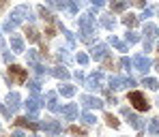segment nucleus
Masks as SVG:
<instances>
[{"label":"nucleus","instance_id":"49","mask_svg":"<svg viewBox=\"0 0 159 137\" xmlns=\"http://www.w3.org/2000/svg\"><path fill=\"white\" fill-rule=\"evenodd\" d=\"M157 66H159V62H157Z\"/></svg>","mask_w":159,"mask_h":137},{"label":"nucleus","instance_id":"17","mask_svg":"<svg viewBox=\"0 0 159 137\" xmlns=\"http://www.w3.org/2000/svg\"><path fill=\"white\" fill-rule=\"evenodd\" d=\"M107 56V47L106 45H97V47H93V58L95 60H103Z\"/></svg>","mask_w":159,"mask_h":137},{"label":"nucleus","instance_id":"26","mask_svg":"<svg viewBox=\"0 0 159 137\" xmlns=\"http://www.w3.org/2000/svg\"><path fill=\"white\" fill-rule=\"evenodd\" d=\"M52 9H67V0H48Z\"/></svg>","mask_w":159,"mask_h":137},{"label":"nucleus","instance_id":"12","mask_svg":"<svg viewBox=\"0 0 159 137\" xmlns=\"http://www.w3.org/2000/svg\"><path fill=\"white\" fill-rule=\"evenodd\" d=\"M62 116H65L67 120H75V118H78V105H75V103L65 105V107H62Z\"/></svg>","mask_w":159,"mask_h":137},{"label":"nucleus","instance_id":"29","mask_svg":"<svg viewBox=\"0 0 159 137\" xmlns=\"http://www.w3.org/2000/svg\"><path fill=\"white\" fill-rule=\"evenodd\" d=\"M142 83H144V86H148L151 90H157V88H159V82H157V79H153V77H146Z\"/></svg>","mask_w":159,"mask_h":137},{"label":"nucleus","instance_id":"47","mask_svg":"<svg viewBox=\"0 0 159 137\" xmlns=\"http://www.w3.org/2000/svg\"><path fill=\"white\" fill-rule=\"evenodd\" d=\"M73 2H75V4H82V2H84V0H73Z\"/></svg>","mask_w":159,"mask_h":137},{"label":"nucleus","instance_id":"44","mask_svg":"<svg viewBox=\"0 0 159 137\" xmlns=\"http://www.w3.org/2000/svg\"><path fill=\"white\" fill-rule=\"evenodd\" d=\"M103 2H106V0H93V4H95V6H103Z\"/></svg>","mask_w":159,"mask_h":137},{"label":"nucleus","instance_id":"9","mask_svg":"<svg viewBox=\"0 0 159 137\" xmlns=\"http://www.w3.org/2000/svg\"><path fill=\"white\" fill-rule=\"evenodd\" d=\"M80 28H82V30H93V28H95L93 13H84V15H80Z\"/></svg>","mask_w":159,"mask_h":137},{"label":"nucleus","instance_id":"37","mask_svg":"<svg viewBox=\"0 0 159 137\" xmlns=\"http://www.w3.org/2000/svg\"><path fill=\"white\" fill-rule=\"evenodd\" d=\"M120 66H125V69H129V66H131V60H129L127 56H125V58H120Z\"/></svg>","mask_w":159,"mask_h":137},{"label":"nucleus","instance_id":"14","mask_svg":"<svg viewBox=\"0 0 159 137\" xmlns=\"http://www.w3.org/2000/svg\"><path fill=\"white\" fill-rule=\"evenodd\" d=\"M11 47H13V52H24V41H22V36L20 34H11Z\"/></svg>","mask_w":159,"mask_h":137},{"label":"nucleus","instance_id":"31","mask_svg":"<svg viewBox=\"0 0 159 137\" xmlns=\"http://www.w3.org/2000/svg\"><path fill=\"white\" fill-rule=\"evenodd\" d=\"M106 122H107V124H110V126H114V129L118 126V120H116V118H114L112 113H106Z\"/></svg>","mask_w":159,"mask_h":137},{"label":"nucleus","instance_id":"22","mask_svg":"<svg viewBox=\"0 0 159 137\" xmlns=\"http://www.w3.org/2000/svg\"><path fill=\"white\" fill-rule=\"evenodd\" d=\"M60 94H62V96H73V94H75V86H69V83L60 86Z\"/></svg>","mask_w":159,"mask_h":137},{"label":"nucleus","instance_id":"16","mask_svg":"<svg viewBox=\"0 0 159 137\" xmlns=\"http://www.w3.org/2000/svg\"><path fill=\"white\" fill-rule=\"evenodd\" d=\"M144 34H146L148 41H151V39H157L159 36V28L153 26V24H146V26H144Z\"/></svg>","mask_w":159,"mask_h":137},{"label":"nucleus","instance_id":"8","mask_svg":"<svg viewBox=\"0 0 159 137\" xmlns=\"http://www.w3.org/2000/svg\"><path fill=\"white\" fill-rule=\"evenodd\" d=\"M11 17H13V22H15V24H20L24 17H30V9L22 4V6H17V9L13 11V15H11Z\"/></svg>","mask_w":159,"mask_h":137},{"label":"nucleus","instance_id":"4","mask_svg":"<svg viewBox=\"0 0 159 137\" xmlns=\"http://www.w3.org/2000/svg\"><path fill=\"white\" fill-rule=\"evenodd\" d=\"M120 113H123V116L127 118V122L131 124V126L135 129V131H142V126H144V124H142V118H140V116L131 113V111L127 109V107H123V109H120Z\"/></svg>","mask_w":159,"mask_h":137},{"label":"nucleus","instance_id":"1","mask_svg":"<svg viewBox=\"0 0 159 137\" xmlns=\"http://www.w3.org/2000/svg\"><path fill=\"white\" fill-rule=\"evenodd\" d=\"M7 79H9V82H15V83H26L28 73H26V69H22V66H17V64H11V66H9V73H7Z\"/></svg>","mask_w":159,"mask_h":137},{"label":"nucleus","instance_id":"38","mask_svg":"<svg viewBox=\"0 0 159 137\" xmlns=\"http://www.w3.org/2000/svg\"><path fill=\"white\" fill-rule=\"evenodd\" d=\"M69 131H71L73 135H84V129H80V126H71Z\"/></svg>","mask_w":159,"mask_h":137},{"label":"nucleus","instance_id":"40","mask_svg":"<svg viewBox=\"0 0 159 137\" xmlns=\"http://www.w3.org/2000/svg\"><path fill=\"white\" fill-rule=\"evenodd\" d=\"M60 60H65V62H69V54H67V52H65V49H60Z\"/></svg>","mask_w":159,"mask_h":137},{"label":"nucleus","instance_id":"3","mask_svg":"<svg viewBox=\"0 0 159 137\" xmlns=\"http://www.w3.org/2000/svg\"><path fill=\"white\" fill-rule=\"evenodd\" d=\"M80 103H82L86 109H101V107H103V101H101V99H97V96H88V94L80 96Z\"/></svg>","mask_w":159,"mask_h":137},{"label":"nucleus","instance_id":"2","mask_svg":"<svg viewBox=\"0 0 159 137\" xmlns=\"http://www.w3.org/2000/svg\"><path fill=\"white\" fill-rule=\"evenodd\" d=\"M129 103H131L138 111H148V107H151V103L144 99L142 92H129Z\"/></svg>","mask_w":159,"mask_h":137},{"label":"nucleus","instance_id":"30","mask_svg":"<svg viewBox=\"0 0 159 137\" xmlns=\"http://www.w3.org/2000/svg\"><path fill=\"white\" fill-rule=\"evenodd\" d=\"M82 120H84V122H86V124H95V122H97V118H95V116H93V113H88V111H86V113H84V116H82Z\"/></svg>","mask_w":159,"mask_h":137},{"label":"nucleus","instance_id":"28","mask_svg":"<svg viewBox=\"0 0 159 137\" xmlns=\"http://www.w3.org/2000/svg\"><path fill=\"white\" fill-rule=\"evenodd\" d=\"M39 15H41V17L45 19V22H52V19H54V17H52V13H50V11H48L45 6H39Z\"/></svg>","mask_w":159,"mask_h":137},{"label":"nucleus","instance_id":"20","mask_svg":"<svg viewBox=\"0 0 159 137\" xmlns=\"http://www.w3.org/2000/svg\"><path fill=\"white\" fill-rule=\"evenodd\" d=\"M50 73H52L54 77H60V79H67V77H69V71H67V69H60V66H56V69H52Z\"/></svg>","mask_w":159,"mask_h":137},{"label":"nucleus","instance_id":"42","mask_svg":"<svg viewBox=\"0 0 159 137\" xmlns=\"http://www.w3.org/2000/svg\"><path fill=\"white\" fill-rule=\"evenodd\" d=\"M135 6H146V0H133Z\"/></svg>","mask_w":159,"mask_h":137},{"label":"nucleus","instance_id":"45","mask_svg":"<svg viewBox=\"0 0 159 137\" xmlns=\"http://www.w3.org/2000/svg\"><path fill=\"white\" fill-rule=\"evenodd\" d=\"M11 137H26V135H24L22 131H15V133H13V135H11Z\"/></svg>","mask_w":159,"mask_h":137},{"label":"nucleus","instance_id":"11","mask_svg":"<svg viewBox=\"0 0 159 137\" xmlns=\"http://www.w3.org/2000/svg\"><path fill=\"white\" fill-rule=\"evenodd\" d=\"M41 129H43V131H50L54 135H58V133L62 131V126H60L56 120H45V122H41Z\"/></svg>","mask_w":159,"mask_h":137},{"label":"nucleus","instance_id":"15","mask_svg":"<svg viewBox=\"0 0 159 137\" xmlns=\"http://www.w3.org/2000/svg\"><path fill=\"white\" fill-rule=\"evenodd\" d=\"M15 124H17V126H28V129H32V131L41 129V124H37V122H30L28 118H15Z\"/></svg>","mask_w":159,"mask_h":137},{"label":"nucleus","instance_id":"6","mask_svg":"<svg viewBox=\"0 0 159 137\" xmlns=\"http://www.w3.org/2000/svg\"><path fill=\"white\" fill-rule=\"evenodd\" d=\"M26 107L28 111H30V118L34 120L37 118V113H39V109H41V99H39V94H32L30 99L26 101Z\"/></svg>","mask_w":159,"mask_h":137},{"label":"nucleus","instance_id":"32","mask_svg":"<svg viewBox=\"0 0 159 137\" xmlns=\"http://www.w3.org/2000/svg\"><path fill=\"white\" fill-rule=\"evenodd\" d=\"M28 86H30V92L32 94H39V90H41V83L39 82H28Z\"/></svg>","mask_w":159,"mask_h":137},{"label":"nucleus","instance_id":"43","mask_svg":"<svg viewBox=\"0 0 159 137\" xmlns=\"http://www.w3.org/2000/svg\"><path fill=\"white\" fill-rule=\"evenodd\" d=\"M106 99H107V101H110V103H116V99H114V96H112L110 92H106Z\"/></svg>","mask_w":159,"mask_h":137},{"label":"nucleus","instance_id":"50","mask_svg":"<svg viewBox=\"0 0 159 137\" xmlns=\"http://www.w3.org/2000/svg\"><path fill=\"white\" fill-rule=\"evenodd\" d=\"M0 129H2V126H0Z\"/></svg>","mask_w":159,"mask_h":137},{"label":"nucleus","instance_id":"46","mask_svg":"<svg viewBox=\"0 0 159 137\" xmlns=\"http://www.w3.org/2000/svg\"><path fill=\"white\" fill-rule=\"evenodd\" d=\"M7 2H9V0H0V6H4V4H7Z\"/></svg>","mask_w":159,"mask_h":137},{"label":"nucleus","instance_id":"36","mask_svg":"<svg viewBox=\"0 0 159 137\" xmlns=\"http://www.w3.org/2000/svg\"><path fill=\"white\" fill-rule=\"evenodd\" d=\"M62 34L67 36V41H69V45H73V32H69V30H65V28H62Z\"/></svg>","mask_w":159,"mask_h":137},{"label":"nucleus","instance_id":"18","mask_svg":"<svg viewBox=\"0 0 159 137\" xmlns=\"http://www.w3.org/2000/svg\"><path fill=\"white\" fill-rule=\"evenodd\" d=\"M48 109L58 111V103H56V92H48Z\"/></svg>","mask_w":159,"mask_h":137},{"label":"nucleus","instance_id":"34","mask_svg":"<svg viewBox=\"0 0 159 137\" xmlns=\"http://www.w3.org/2000/svg\"><path fill=\"white\" fill-rule=\"evenodd\" d=\"M28 60H30L32 64H37V62H39V54H37V52H28Z\"/></svg>","mask_w":159,"mask_h":137},{"label":"nucleus","instance_id":"48","mask_svg":"<svg viewBox=\"0 0 159 137\" xmlns=\"http://www.w3.org/2000/svg\"><path fill=\"white\" fill-rule=\"evenodd\" d=\"M0 43H2V39H0Z\"/></svg>","mask_w":159,"mask_h":137},{"label":"nucleus","instance_id":"7","mask_svg":"<svg viewBox=\"0 0 159 137\" xmlns=\"http://www.w3.org/2000/svg\"><path fill=\"white\" fill-rule=\"evenodd\" d=\"M131 64L135 66V71H140V73H144V71L151 69V60H148L146 56H133Z\"/></svg>","mask_w":159,"mask_h":137},{"label":"nucleus","instance_id":"23","mask_svg":"<svg viewBox=\"0 0 159 137\" xmlns=\"http://www.w3.org/2000/svg\"><path fill=\"white\" fill-rule=\"evenodd\" d=\"M148 133L151 135H159V118H153L148 122Z\"/></svg>","mask_w":159,"mask_h":137},{"label":"nucleus","instance_id":"25","mask_svg":"<svg viewBox=\"0 0 159 137\" xmlns=\"http://www.w3.org/2000/svg\"><path fill=\"white\" fill-rule=\"evenodd\" d=\"M101 26L107 28V30L114 28V19H112V15H101Z\"/></svg>","mask_w":159,"mask_h":137},{"label":"nucleus","instance_id":"10","mask_svg":"<svg viewBox=\"0 0 159 137\" xmlns=\"http://www.w3.org/2000/svg\"><path fill=\"white\" fill-rule=\"evenodd\" d=\"M101 79H103V73L99 71V73H93L88 79H86V88H90V90H97V88H101L99 83H101Z\"/></svg>","mask_w":159,"mask_h":137},{"label":"nucleus","instance_id":"33","mask_svg":"<svg viewBox=\"0 0 159 137\" xmlns=\"http://www.w3.org/2000/svg\"><path fill=\"white\" fill-rule=\"evenodd\" d=\"M127 41H129V43H138V41H140V36H138L133 30H129V32H127Z\"/></svg>","mask_w":159,"mask_h":137},{"label":"nucleus","instance_id":"19","mask_svg":"<svg viewBox=\"0 0 159 137\" xmlns=\"http://www.w3.org/2000/svg\"><path fill=\"white\" fill-rule=\"evenodd\" d=\"M125 9H127V0H112V11L120 13V11H125Z\"/></svg>","mask_w":159,"mask_h":137},{"label":"nucleus","instance_id":"35","mask_svg":"<svg viewBox=\"0 0 159 137\" xmlns=\"http://www.w3.org/2000/svg\"><path fill=\"white\" fill-rule=\"evenodd\" d=\"M15 26H17V24H15L13 19H7V22H4V30H9V32H11V30H13Z\"/></svg>","mask_w":159,"mask_h":137},{"label":"nucleus","instance_id":"27","mask_svg":"<svg viewBox=\"0 0 159 137\" xmlns=\"http://www.w3.org/2000/svg\"><path fill=\"white\" fill-rule=\"evenodd\" d=\"M123 22H125V26L133 28V26H138V22H140V19H138V17H135V15H127V17H125V19H123Z\"/></svg>","mask_w":159,"mask_h":137},{"label":"nucleus","instance_id":"41","mask_svg":"<svg viewBox=\"0 0 159 137\" xmlns=\"http://www.w3.org/2000/svg\"><path fill=\"white\" fill-rule=\"evenodd\" d=\"M0 111H2V113H4V116H11V109H7V107H4V105H2V103H0Z\"/></svg>","mask_w":159,"mask_h":137},{"label":"nucleus","instance_id":"5","mask_svg":"<svg viewBox=\"0 0 159 137\" xmlns=\"http://www.w3.org/2000/svg\"><path fill=\"white\" fill-rule=\"evenodd\" d=\"M127 86H135L131 77H110V88L112 90H120V88H127Z\"/></svg>","mask_w":159,"mask_h":137},{"label":"nucleus","instance_id":"13","mask_svg":"<svg viewBox=\"0 0 159 137\" xmlns=\"http://www.w3.org/2000/svg\"><path fill=\"white\" fill-rule=\"evenodd\" d=\"M7 103H9V109L11 111H17L20 109V94L17 92H9V99H7Z\"/></svg>","mask_w":159,"mask_h":137},{"label":"nucleus","instance_id":"39","mask_svg":"<svg viewBox=\"0 0 159 137\" xmlns=\"http://www.w3.org/2000/svg\"><path fill=\"white\" fill-rule=\"evenodd\" d=\"M78 62L80 64H86V62H88V56L86 54H78Z\"/></svg>","mask_w":159,"mask_h":137},{"label":"nucleus","instance_id":"24","mask_svg":"<svg viewBox=\"0 0 159 137\" xmlns=\"http://www.w3.org/2000/svg\"><path fill=\"white\" fill-rule=\"evenodd\" d=\"M26 36L28 41H32V43H37L41 36H39V30H34V28H26Z\"/></svg>","mask_w":159,"mask_h":137},{"label":"nucleus","instance_id":"21","mask_svg":"<svg viewBox=\"0 0 159 137\" xmlns=\"http://www.w3.org/2000/svg\"><path fill=\"white\" fill-rule=\"evenodd\" d=\"M110 43H112V45H114L118 52H127V45H125L120 39H116V36H110Z\"/></svg>","mask_w":159,"mask_h":137}]
</instances>
